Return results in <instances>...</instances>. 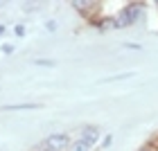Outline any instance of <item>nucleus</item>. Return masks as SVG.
Masks as SVG:
<instances>
[{"label":"nucleus","mask_w":158,"mask_h":151,"mask_svg":"<svg viewBox=\"0 0 158 151\" xmlns=\"http://www.w3.org/2000/svg\"><path fill=\"white\" fill-rule=\"evenodd\" d=\"M142 9H145V5H142V2H124V5H122V9L113 16L115 30H118V27H129L133 23H138L140 16H142Z\"/></svg>","instance_id":"f257e3e1"},{"label":"nucleus","mask_w":158,"mask_h":151,"mask_svg":"<svg viewBox=\"0 0 158 151\" xmlns=\"http://www.w3.org/2000/svg\"><path fill=\"white\" fill-rule=\"evenodd\" d=\"M73 5V9H77L81 16L88 20V23H93V20H97L102 14H99V9H102V2H86V0H75V2H70Z\"/></svg>","instance_id":"f03ea898"},{"label":"nucleus","mask_w":158,"mask_h":151,"mask_svg":"<svg viewBox=\"0 0 158 151\" xmlns=\"http://www.w3.org/2000/svg\"><path fill=\"white\" fill-rule=\"evenodd\" d=\"M70 135L68 133H52V135H48L45 140H43V149L45 151H68L70 147Z\"/></svg>","instance_id":"7ed1b4c3"},{"label":"nucleus","mask_w":158,"mask_h":151,"mask_svg":"<svg viewBox=\"0 0 158 151\" xmlns=\"http://www.w3.org/2000/svg\"><path fill=\"white\" fill-rule=\"evenodd\" d=\"M99 138H102V133H99V126H95V124H84L79 129V135H77V140L84 142L90 149L99 145Z\"/></svg>","instance_id":"20e7f679"},{"label":"nucleus","mask_w":158,"mask_h":151,"mask_svg":"<svg viewBox=\"0 0 158 151\" xmlns=\"http://www.w3.org/2000/svg\"><path fill=\"white\" fill-rule=\"evenodd\" d=\"M34 108H41V104H7L2 106V111H34Z\"/></svg>","instance_id":"39448f33"},{"label":"nucleus","mask_w":158,"mask_h":151,"mask_svg":"<svg viewBox=\"0 0 158 151\" xmlns=\"http://www.w3.org/2000/svg\"><path fill=\"white\" fill-rule=\"evenodd\" d=\"M68 151H93V149L86 147L84 142H79V140H73V142H70V147H68Z\"/></svg>","instance_id":"423d86ee"},{"label":"nucleus","mask_w":158,"mask_h":151,"mask_svg":"<svg viewBox=\"0 0 158 151\" xmlns=\"http://www.w3.org/2000/svg\"><path fill=\"white\" fill-rule=\"evenodd\" d=\"M14 34H16V36H25V27L23 25H16V27H14Z\"/></svg>","instance_id":"0eeeda50"},{"label":"nucleus","mask_w":158,"mask_h":151,"mask_svg":"<svg viewBox=\"0 0 158 151\" xmlns=\"http://www.w3.org/2000/svg\"><path fill=\"white\" fill-rule=\"evenodd\" d=\"M36 66H54V61H50V59H36Z\"/></svg>","instance_id":"6e6552de"},{"label":"nucleus","mask_w":158,"mask_h":151,"mask_svg":"<svg viewBox=\"0 0 158 151\" xmlns=\"http://www.w3.org/2000/svg\"><path fill=\"white\" fill-rule=\"evenodd\" d=\"M138 151H158V149H156V147H152V145L147 142V145H142V147H140Z\"/></svg>","instance_id":"1a4fd4ad"},{"label":"nucleus","mask_w":158,"mask_h":151,"mask_svg":"<svg viewBox=\"0 0 158 151\" xmlns=\"http://www.w3.org/2000/svg\"><path fill=\"white\" fill-rule=\"evenodd\" d=\"M2 52H5V54H11V52H14V45H9V43L2 45Z\"/></svg>","instance_id":"9d476101"},{"label":"nucleus","mask_w":158,"mask_h":151,"mask_svg":"<svg viewBox=\"0 0 158 151\" xmlns=\"http://www.w3.org/2000/svg\"><path fill=\"white\" fill-rule=\"evenodd\" d=\"M124 47H129V50H140L138 43H124Z\"/></svg>","instance_id":"9b49d317"},{"label":"nucleus","mask_w":158,"mask_h":151,"mask_svg":"<svg viewBox=\"0 0 158 151\" xmlns=\"http://www.w3.org/2000/svg\"><path fill=\"white\" fill-rule=\"evenodd\" d=\"M111 140H113V135H106V138L102 140V147H109V145H111Z\"/></svg>","instance_id":"f8f14e48"},{"label":"nucleus","mask_w":158,"mask_h":151,"mask_svg":"<svg viewBox=\"0 0 158 151\" xmlns=\"http://www.w3.org/2000/svg\"><path fill=\"white\" fill-rule=\"evenodd\" d=\"M5 32H7V30H5V25H0V36H2Z\"/></svg>","instance_id":"ddd939ff"},{"label":"nucleus","mask_w":158,"mask_h":151,"mask_svg":"<svg viewBox=\"0 0 158 151\" xmlns=\"http://www.w3.org/2000/svg\"><path fill=\"white\" fill-rule=\"evenodd\" d=\"M39 151H45V149H43V147H39Z\"/></svg>","instance_id":"4468645a"}]
</instances>
